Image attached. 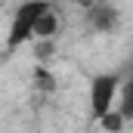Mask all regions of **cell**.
I'll list each match as a JSON object with an SVG mask.
<instances>
[{"mask_svg": "<svg viewBox=\"0 0 133 133\" xmlns=\"http://www.w3.org/2000/svg\"><path fill=\"white\" fill-rule=\"evenodd\" d=\"M46 3H50V0H25V3L16 9V16H12V22H9V34H6V50H19L22 43L34 40L37 16L46 9Z\"/></svg>", "mask_w": 133, "mask_h": 133, "instance_id": "obj_2", "label": "cell"}, {"mask_svg": "<svg viewBox=\"0 0 133 133\" xmlns=\"http://www.w3.org/2000/svg\"><path fill=\"white\" fill-rule=\"evenodd\" d=\"M127 74L133 77V56H130V62H127Z\"/></svg>", "mask_w": 133, "mask_h": 133, "instance_id": "obj_9", "label": "cell"}, {"mask_svg": "<svg viewBox=\"0 0 133 133\" xmlns=\"http://www.w3.org/2000/svg\"><path fill=\"white\" fill-rule=\"evenodd\" d=\"M115 108L127 118V124L133 121V77H130V74H124V81H121V90H118V102H115Z\"/></svg>", "mask_w": 133, "mask_h": 133, "instance_id": "obj_5", "label": "cell"}, {"mask_svg": "<svg viewBox=\"0 0 133 133\" xmlns=\"http://www.w3.org/2000/svg\"><path fill=\"white\" fill-rule=\"evenodd\" d=\"M53 40H56V37H46V40H34V43H37V46H34V53H37V59H40V62H46V59L53 56V50H56V43H53Z\"/></svg>", "mask_w": 133, "mask_h": 133, "instance_id": "obj_7", "label": "cell"}, {"mask_svg": "<svg viewBox=\"0 0 133 133\" xmlns=\"http://www.w3.org/2000/svg\"><path fill=\"white\" fill-rule=\"evenodd\" d=\"M124 74L118 71H102L90 81V93H87V105H90V118L99 121L102 115H108L118 102V90H121Z\"/></svg>", "mask_w": 133, "mask_h": 133, "instance_id": "obj_1", "label": "cell"}, {"mask_svg": "<svg viewBox=\"0 0 133 133\" xmlns=\"http://www.w3.org/2000/svg\"><path fill=\"white\" fill-rule=\"evenodd\" d=\"M37 87L40 90H53V74L46 68H37Z\"/></svg>", "mask_w": 133, "mask_h": 133, "instance_id": "obj_8", "label": "cell"}, {"mask_svg": "<svg viewBox=\"0 0 133 133\" xmlns=\"http://www.w3.org/2000/svg\"><path fill=\"white\" fill-rule=\"evenodd\" d=\"M96 124H99L102 130H121V127L127 124V118H124V115H121L118 108H111L108 115H102V118H99V121H96Z\"/></svg>", "mask_w": 133, "mask_h": 133, "instance_id": "obj_6", "label": "cell"}, {"mask_svg": "<svg viewBox=\"0 0 133 133\" xmlns=\"http://www.w3.org/2000/svg\"><path fill=\"white\" fill-rule=\"evenodd\" d=\"M59 34V12L53 3H46V9L37 16V25H34V40H46V37H56Z\"/></svg>", "mask_w": 133, "mask_h": 133, "instance_id": "obj_4", "label": "cell"}, {"mask_svg": "<svg viewBox=\"0 0 133 133\" xmlns=\"http://www.w3.org/2000/svg\"><path fill=\"white\" fill-rule=\"evenodd\" d=\"M87 22H90V28L99 34H108L118 28V9L111 6V3H105V0H93L90 6H87Z\"/></svg>", "mask_w": 133, "mask_h": 133, "instance_id": "obj_3", "label": "cell"}]
</instances>
